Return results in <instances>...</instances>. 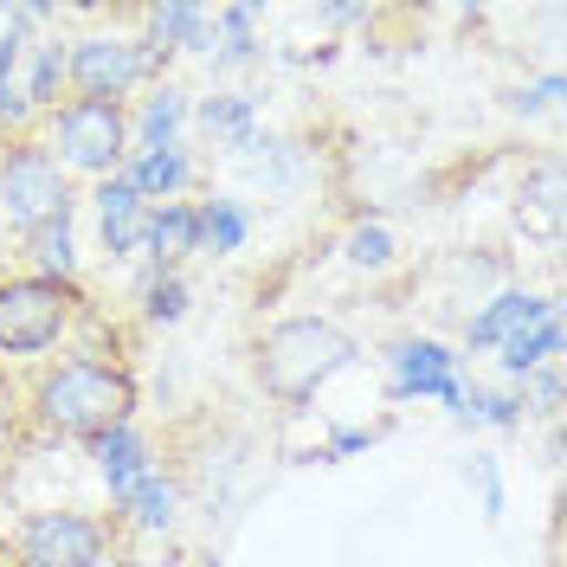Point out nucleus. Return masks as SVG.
Returning a JSON list of instances; mask_svg holds the SVG:
<instances>
[{"mask_svg":"<svg viewBox=\"0 0 567 567\" xmlns=\"http://www.w3.org/2000/svg\"><path fill=\"white\" fill-rule=\"evenodd\" d=\"M361 445H374V432H361V425H342V432L322 445V458H349V452H361Z\"/></svg>","mask_w":567,"mask_h":567,"instance_id":"7c9ffc66","label":"nucleus"},{"mask_svg":"<svg viewBox=\"0 0 567 567\" xmlns=\"http://www.w3.org/2000/svg\"><path fill=\"white\" fill-rule=\"evenodd\" d=\"M20 413H27V406H20V393L7 388V374H0V445H13V432H20Z\"/></svg>","mask_w":567,"mask_h":567,"instance_id":"c756f323","label":"nucleus"},{"mask_svg":"<svg viewBox=\"0 0 567 567\" xmlns=\"http://www.w3.org/2000/svg\"><path fill=\"white\" fill-rule=\"evenodd\" d=\"M354 336L329 317H290L271 322L251 349V374H258V393L278 400V406H303L317 400L342 368H354Z\"/></svg>","mask_w":567,"mask_h":567,"instance_id":"f03ea898","label":"nucleus"},{"mask_svg":"<svg viewBox=\"0 0 567 567\" xmlns=\"http://www.w3.org/2000/svg\"><path fill=\"white\" fill-rule=\"evenodd\" d=\"M91 458H97V477H104L110 503L123 509L130 503V491H136L142 477L155 471V458H148V439H142L136 425H110V432H97L91 439Z\"/></svg>","mask_w":567,"mask_h":567,"instance_id":"9b49d317","label":"nucleus"},{"mask_svg":"<svg viewBox=\"0 0 567 567\" xmlns=\"http://www.w3.org/2000/svg\"><path fill=\"white\" fill-rule=\"evenodd\" d=\"M194 226H200V251H213V258H233V251H246V239H251V213H246V200H233V194L200 200V207H194Z\"/></svg>","mask_w":567,"mask_h":567,"instance_id":"f3484780","label":"nucleus"},{"mask_svg":"<svg viewBox=\"0 0 567 567\" xmlns=\"http://www.w3.org/2000/svg\"><path fill=\"white\" fill-rule=\"evenodd\" d=\"M187 116L200 123L207 142H226V148H239V155H265V148H271V130H258V104H251L246 91H213V97H200Z\"/></svg>","mask_w":567,"mask_h":567,"instance_id":"9d476101","label":"nucleus"},{"mask_svg":"<svg viewBox=\"0 0 567 567\" xmlns=\"http://www.w3.org/2000/svg\"><path fill=\"white\" fill-rule=\"evenodd\" d=\"M175 52H194V59H213V52H219V27H213L207 7H187V13H181Z\"/></svg>","mask_w":567,"mask_h":567,"instance_id":"bb28decb","label":"nucleus"},{"mask_svg":"<svg viewBox=\"0 0 567 567\" xmlns=\"http://www.w3.org/2000/svg\"><path fill=\"white\" fill-rule=\"evenodd\" d=\"M219 27V52H213V71H233V65H258L265 45H258V13L251 7H219L213 13Z\"/></svg>","mask_w":567,"mask_h":567,"instance_id":"aec40b11","label":"nucleus"},{"mask_svg":"<svg viewBox=\"0 0 567 567\" xmlns=\"http://www.w3.org/2000/svg\"><path fill=\"white\" fill-rule=\"evenodd\" d=\"M27 413H33L39 432L52 439H97L110 425L136 420V381L123 361H104V354H71L59 368H45L27 393Z\"/></svg>","mask_w":567,"mask_h":567,"instance_id":"f257e3e1","label":"nucleus"},{"mask_svg":"<svg viewBox=\"0 0 567 567\" xmlns=\"http://www.w3.org/2000/svg\"><path fill=\"white\" fill-rule=\"evenodd\" d=\"M97 233H104V251L110 258H142V239H148V200L136 194V181L116 175L110 181H97Z\"/></svg>","mask_w":567,"mask_h":567,"instance_id":"1a4fd4ad","label":"nucleus"},{"mask_svg":"<svg viewBox=\"0 0 567 567\" xmlns=\"http://www.w3.org/2000/svg\"><path fill=\"white\" fill-rule=\"evenodd\" d=\"M523 388V406H542V413H561V368L548 361V368H535L529 381H516Z\"/></svg>","mask_w":567,"mask_h":567,"instance_id":"cd10ccee","label":"nucleus"},{"mask_svg":"<svg viewBox=\"0 0 567 567\" xmlns=\"http://www.w3.org/2000/svg\"><path fill=\"white\" fill-rule=\"evenodd\" d=\"M555 354H561V310L523 322V329L503 342V374H509V381H529L535 368H548Z\"/></svg>","mask_w":567,"mask_h":567,"instance_id":"a211bd4d","label":"nucleus"},{"mask_svg":"<svg viewBox=\"0 0 567 567\" xmlns=\"http://www.w3.org/2000/svg\"><path fill=\"white\" fill-rule=\"evenodd\" d=\"M78 322V284L52 278H0V354L33 361V354L59 349Z\"/></svg>","mask_w":567,"mask_h":567,"instance_id":"7ed1b4c3","label":"nucleus"},{"mask_svg":"<svg viewBox=\"0 0 567 567\" xmlns=\"http://www.w3.org/2000/svg\"><path fill=\"white\" fill-rule=\"evenodd\" d=\"M464 484L484 503V523H503V471H496L491 452H471V458H464Z\"/></svg>","mask_w":567,"mask_h":567,"instance_id":"a878e982","label":"nucleus"},{"mask_svg":"<svg viewBox=\"0 0 567 567\" xmlns=\"http://www.w3.org/2000/svg\"><path fill=\"white\" fill-rule=\"evenodd\" d=\"M71 45L65 39H27V104H33V116H52L59 110V97L71 91Z\"/></svg>","mask_w":567,"mask_h":567,"instance_id":"2eb2a0df","label":"nucleus"},{"mask_svg":"<svg viewBox=\"0 0 567 567\" xmlns=\"http://www.w3.org/2000/svg\"><path fill=\"white\" fill-rule=\"evenodd\" d=\"M71 91L84 97V104H123L136 84H162L155 71H148V59H142L136 39L123 33H91L71 45Z\"/></svg>","mask_w":567,"mask_h":567,"instance_id":"0eeeda50","label":"nucleus"},{"mask_svg":"<svg viewBox=\"0 0 567 567\" xmlns=\"http://www.w3.org/2000/svg\"><path fill=\"white\" fill-rule=\"evenodd\" d=\"M555 104H561V71L535 78L529 91H516V97H509V110H516V116H548Z\"/></svg>","mask_w":567,"mask_h":567,"instance_id":"c85d7f7f","label":"nucleus"},{"mask_svg":"<svg viewBox=\"0 0 567 567\" xmlns=\"http://www.w3.org/2000/svg\"><path fill=\"white\" fill-rule=\"evenodd\" d=\"M91 567H136V555H130V548H116V542H110L104 555H97V561Z\"/></svg>","mask_w":567,"mask_h":567,"instance_id":"2f4dec72","label":"nucleus"},{"mask_svg":"<svg viewBox=\"0 0 567 567\" xmlns=\"http://www.w3.org/2000/svg\"><path fill=\"white\" fill-rule=\"evenodd\" d=\"M104 548H110V523L84 516V509H33L13 535L20 567H91Z\"/></svg>","mask_w":567,"mask_h":567,"instance_id":"423d86ee","label":"nucleus"},{"mask_svg":"<svg viewBox=\"0 0 567 567\" xmlns=\"http://www.w3.org/2000/svg\"><path fill=\"white\" fill-rule=\"evenodd\" d=\"M65 213H71V175L59 168V155H52L45 142L20 136L0 155V219H7L20 239H33L39 226H52V219H65Z\"/></svg>","mask_w":567,"mask_h":567,"instance_id":"39448f33","label":"nucleus"},{"mask_svg":"<svg viewBox=\"0 0 567 567\" xmlns=\"http://www.w3.org/2000/svg\"><path fill=\"white\" fill-rule=\"evenodd\" d=\"M200 251V226H194V207H148V239H142V258L155 265V271H175L181 258H194Z\"/></svg>","mask_w":567,"mask_h":567,"instance_id":"4468645a","label":"nucleus"},{"mask_svg":"<svg viewBox=\"0 0 567 567\" xmlns=\"http://www.w3.org/2000/svg\"><path fill=\"white\" fill-rule=\"evenodd\" d=\"M136 297H142V322H181L187 317V303H194V290H187V278L181 271H142V284H136Z\"/></svg>","mask_w":567,"mask_h":567,"instance_id":"4be33fe9","label":"nucleus"},{"mask_svg":"<svg viewBox=\"0 0 567 567\" xmlns=\"http://www.w3.org/2000/svg\"><path fill=\"white\" fill-rule=\"evenodd\" d=\"M123 516H130V523H136L142 535H168V529L181 523V484L168 477V471H148L136 491H130Z\"/></svg>","mask_w":567,"mask_h":567,"instance_id":"6ab92c4d","label":"nucleus"},{"mask_svg":"<svg viewBox=\"0 0 567 567\" xmlns=\"http://www.w3.org/2000/svg\"><path fill=\"white\" fill-rule=\"evenodd\" d=\"M555 310V297H535V290H496L491 303L477 310V317L464 322V349L471 354H484V349H503L523 322H535V317H548Z\"/></svg>","mask_w":567,"mask_h":567,"instance_id":"f8f14e48","label":"nucleus"},{"mask_svg":"<svg viewBox=\"0 0 567 567\" xmlns=\"http://www.w3.org/2000/svg\"><path fill=\"white\" fill-rule=\"evenodd\" d=\"M45 148L59 155L65 175L110 181L130 162V116H123V104H84V97H71V104H59L45 116Z\"/></svg>","mask_w":567,"mask_h":567,"instance_id":"20e7f679","label":"nucleus"},{"mask_svg":"<svg viewBox=\"0 0 567 567\" xmlns=\"http://www.w3.org/2000/svg\"><path fill=\"white\" fill-rule=\"evenodd\" d=\"M33 278H52V284H78V246H71V213L65 219H52V226H39L33 239Z\"/></svg>","mask_w":567,"mask_h":567,"instance_id":"412c9836","label":"nucleus"},{"mask_svg":"<svg viewBox=\"0 0 567 567\" xmlns=\"http://www.w3.org/2000/svg\"><path fill=\"white\" fill-rule=\"evenodd\" d=\"M123 175L136 181V194L148 207H155V200L168 207L181 187L194 181V162H187V148H148V155H130V162H123Z\"/></svg>","mask_w":567,"mask_h":567,"instance_id":"dca6fc26","label":"nucleus"},{"mask_svg":"<svg viewBox=\"0 0 567 567\" xmlns=\"http://www.w3.org/2000/svg\"><path fill=\"white\" fill-rule=\"evenodd\" d=\"M20 59H27V39L13 33H0V123L7 130H27L33 123V104H27V91H20Z\"/></svg>","mask_w":567,"mask_h":567,"instance_id":"5701e85b","label":"nucleus"},{"mask_svg":"<svg viewBox=\"0 0 567 567\" xmlns=\"http://www.w3.org/2000/svg\"><path fill=\"white\" fill-rule=\"evenodd\" d=\"M388 388L393 400H439V406H464V381H458V354L445 349L439 336H400L388 342Z\"/></svg>","mask_w":567,"mask_h":567,"instance_id":"6e6552de","label":"nucleus"},{"mask_svg":"<svg viewBox=\"0 0 567 567\" xmlns=\"http://www.w3.org/2000/svg\"><path fill=\"white\" fill-rule=\"evenodd\" d=\"M342 258H349L354 271H388L393 265V233L381 219H361L349 226V239H342Z\"/></svg>","mask_w":567,"mask_h":567,"instance_id":"b1692460","label":"nucleus"},{"mask_svg":"<svg viewBox=\"0 0 567 567\" xmlns=\"http://www.w3.org/2000/svg\"><path fill=\"white\" fill-rule=\"evenodd\" d=\"M194 567H219V555H200V561H194Z\"/></svg>","mask_w":567,"mask_h":567,"instance_id":"473e14b6","label":"nucleus"},{"mask_svg":"<svg viewBox=\"0 0 567 567\" xmlns=\"http://www.w3.org/2000/svg\"><path fill=\"white\" fill-rule=\"evenodd\" d=\"M523 207L542 213V233H555L561 226V162H542L529 181H523ZM516 207V213H523Z\"/></svg>","mask_w":567,"mask_h":567,"instance_id":"393cba45","label":"nucleus"},{"mask_svg":"<svg viewBox=\"0 0 567 567\" xmlns=\"http://www.w3.org/2000/svg\"><path fill=\"white\" fill-rule=\"evenodd\" d=\"M187 110L194 97L181 91V84H155L148 97H142V116L130 123V155H148V148H181V130H187Z\"/></svg>","mask_w":567,"mask_h":567,"instance_id":"ddd939ff","label":"nucleus"}]
</instances>
